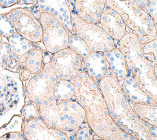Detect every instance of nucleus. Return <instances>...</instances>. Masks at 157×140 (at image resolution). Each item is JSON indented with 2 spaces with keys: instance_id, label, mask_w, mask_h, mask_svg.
I'll use <instances>...</instances> for the list:
<instances>
[{
  "instance_id": "18",
  "label": "nucleus",
  "mask_w": 157,
  "mask_h": 140,
  "mask_svg": "<svg viewBox=\"0 0 157 140\" xmlns=\"http://www.w3.org/2000/svg\"><path fill=\"white\" fill-rule=\"evenodd\" d=\"M121 82L120 84L121 88L131 102L157 105L156 101H154L141 89L132 76H128Z\"/></svg>"
},
{
  "instance_id": "24",
  "label": "nucleus",
  "mask_w": 157,
  "mask_h": 140,
  "mask_svg": "<svg viewBox=\"0 0 157 140\" xmlns=\"http://www.w3.org/2000/svg\"><path fill=\"white\" fill-rule=\"evenodd\" d=\"M142 52L147 60L154 64H157V37L142 44Z\"/></svg>"
},
{
  "instance_id": "1",
  "label": "nucleus",
  "mask_w": 157,
  "mask_h": 140,
  "mask_svg": "<svg viewBox=\"0 0 157 140\" xmlns=\"http://www.w3.org/2000/svg\"><path fill=\"white\" fill-rule=\"evenodd\" d=\"M109 114L123 131L139 140H156V127L141 120L134 112L120 83L112 74H107L98 82Z\"/></svg>"
},
{
  "instance_id": "38",
  "label": "nucleus",
  "mask_w": 157,
  "mask_h": 140,
  "mask_svg": "<svg viewBox=\"0 0 157 140\" xmlns=\"http://www.w3.org/2000/svg\"><path fill=\"white\" fill-rule=\"evenodd\" d=\"M93 140H104V139H102V138H101L98 137V136H96V134H94V135H93Z\"/></svg>"
},
{
  "instance_id": "35",
  "label": "nucleus",
  "mask_w": 157,
  "mask_h": 140,
  "mask_svg": "<svg viewBox=\"0 0 157 140\" xmlns=\"http://www.w3.org/2000/svg\"><path fill=\"white\" fill-rule=\"evenodd\" d=\"M18 2V0H0V6L4 7H9L13 6Z\"/></svg>"
},
{
  "instance_id": "19",
  "label": "nucleus",
  "mask_w": 157,
  "mask_h": 140,
  "mask_svg": "<svg viewBox=\"0 0 157 140\" xmlns=\"http://www.w3.org/2000/svg\"><path fill=\"white\" fill-rule=\"evenodd\" d=\"M132 103V102H131ZM133 103L132 109L135 114L150 125L157 126V106L147 103Z\"/></svg>"
},
{
  "instance_id": "10",
  "label": "nucleus",
  "mask_w": 157,
  "mask_h": 140,
  "mask_svg": "<svg viewBox=\"0 0 157 140\" xmlns=\"http://www.w3.org/2000/svg\"><path fill=\"white\" fill-rule=\"evenodd\" d=\"M50 63L58 79L74 81L82 71L83 59L67 47L53 53Z\"/></svg>"
},
{
  "instance_id": "9",
  "label": "nucleus",
  "mask_w": 157,
  "mask_h": 140,
  "mask_svg": "<svg viewBox=\"0 0 157 140\" xmlns=\"http://www.w3.org/2000/svg\"><path fill=\"white\" fill-rule=\"evenodd\" d=\"M39 20L42 26V41L49 53L53 54L67 47L69 33L56 18L40 12Z\"/></svg>"
},
{
  "instance_id": "27",
  "label": "nucleus",
  "mask_w": 157,
  "mask_h": 140,
  "mask_svg": "<svg viewBox=\"0 0 157 140\" xmlns=\"http://www.w3.org/2000/svg\"><path fill=\"white\" fill-rule=\"evenodd\" d=\"M20 61V57L11 52L10 55L7 59L3 68L14 72H19L23 67Z\"/></svg>"
},
{
  "instance_id": "5",
  "label": "nucleus",
  "mask_w": 157,
  "mask_h": 140,
  "mask_svg": "<svg viewBox=\"0 0 157 140\" xmlns=\"http://www.w3.org/2000/svg\"><path fill=\"white\" fill-rule=\"evenodd\" d=\"M25 104L23 81L19 72L0 66V128L15 115H21Z\"/></svg>"
},
{
  "instance_id": "30",
  "label": "nucleus",
  "mask_w": 157,
  "mask_h": 140,
  "mask_svg": "<svg viewBox=\"0 0 157 140\" xmlns=\"http://www.w3.org/2000/svg\"><path fill=\"white\" fill-rule=\"evenodd\" d=\"M92 132L89 126L78 128L75 133L74 140H93L94 133Z\"/></svg>"
},
{
  "instance_id": "23",
  "label": "nucleus",
  "mask_w": 157,
  "mask_h": 140,
  "mask_svg": "<svg viewBox=\"0 0 157 140\" xmlns=\"http://www.w3.org/2000/svg\"><path fill=\"white\" fill-rule=\"evenodd\" d=\"M67 47L78 55L82 59L85 58L90 52L86 44L75 33L69 35Z\"/></svg>"
},
{
  "instance_id": "32",
  "label": "nucleus",
  "mask_w": 157,
  "mask_h": 140,
  "mask_svg": "<svg viewBox=\"0 0 157 140\" xmlns=\"http://www.w3.org/2000/svg\"><path fill=\"white\" fill-rule=\"evenodd\" d=\"M157 0H148L145 12L151 17L155 24L157 19Z\"/></svg>"
},
{
  "instance_id": "28",
  "label": "nucleus",
  "mask_w": 157,
  "mask_h": 140,
  "mask_svg": "<svg viewBox=\"0 0 157 140\" xmlns=\"http://www.w3.org/2000/svg\"><path fill=\"white\" fill-rule=\"evenodd\" d=\"M21 115L25 120L40 117L38 107L33 102L24 105L21 110Z\"/></svg>"
},
{
  "instance_id": "11",
  "label": "nucleus",
  "mask_w": 157,
  "mask_h": 140,
  "mask_svg": "<svg viewBox=\"0 0 157 140\" xmlns=\"http://www.w3.org/2000/svg\"><path fill=\"white\" fill-rule=\"evenodd\" d=\"M15 32L32 43L42 41V26L39 18L30 10L17 8L9 14Z\"/></svg>"
},
{
  "instance_id": "26",
  "label": "nucleus",
  "mask_w": 157,
  "mask_h": 140,
  "mask_svg": "<svg viewBox=\"0 0 157 140\" xmlns=\"http://www.w3.org/2000/svg\"><path fill=\"white\" fill-rule=\"evenodd\" d=\"M15 32L13 25L10 17L6 14L0 15V34L8 38Z\"/></svg>"
},
{
  "instance_id": "21",
  "label": "nucleus",
  "mask_w": 157,
  "mask_h": 140,
  "mask_svg": "<svg viewBox=\"0 0 157 140\" xmlns=\"http://www.w3.org/2000/svg\"><path fill=\"white\" fill-rule=\"evenodd\" d=\"M75 91L73 81L58 79L53 88V96L58 101L72 100L75 98Z\"/></svg>"
},
{
  "instance_id": "37",
  "label": "nucleus",
  "mask_w": 157,
  "mask_h": 140,
  "mask_svg": "<svg viewBox=\"0 0 157 140\" xmlns=\"http://www.w3.org/2000/svg\"><path fill=\"white\" fill-rule=\"evenodd\" d=\"M37 0H18V2L20 4H32L36 2Z\"/></svg>"
},
{
  "instance_id": "17",
  "label": "nucleus",
  "mask_w": 157,
  "mask_h": 140,
  "mask_svg": "<svg viewBox=\"0 0 157 140\" xmlns=\"http://www.w3.org/2000/svg\"><path fill=\"white\" fill-rule=\"evenodd\" d=\"M105 58L113 76L120 82L129 75L123 55L118 48L114 47L105 54Z\"/></svg>"
},
{
  "instance_id": "20",
  "label": "nucleus",
  "mask_w": 157,
  "mask_h": 140,
  "mask_svg": "<svg viewBox=\"0 0 157 140\" xmlns=\"http://www.w3.org/2000/svg\"><path fill=\"white\" fill-rule=\"evenodd\" d=\"M7 39L11 52L19 57L28 54L34 48L31 42L17 32L13 33Z\"/></svg>"
},
{
  "instance_id": "36",
  "label": "nucleus",
  "mask_w": 157,
  "mask_h": 140,
  "mask_svg": "<svg viewBox=\"0 0 157 140\" xmlns=\"http://www.w3.org/2000/svg\"><path fill=\"white\" fill-rule=\"evenodd\" d=\"M136 1L137 2V3L139 6V7L142 9H143L145 11L148 0H136Z\"/></svg>"
},
{
  "instance_id": "25",
  "label": "nucleus",
  "mask_w": 157,
  "mask_h": 140,
  "mask_svg": "<svg viewBox=\"0 0 157 140\" xmlns=\"http://www.w3.org/2000/svg\"><path fill=\"white\" fill-rule=\"evenodd\" d=\"M23 118L21 115H15L12 119L0 128V136L10 131H22L24 123Z\"/></svg>"
},
{
  "instance_id": "2",
  "label": "nucleus",
  "mask_w": 157,
  "mask_h": 140,
  "mask_svg": "<svg viewBox=\"0 0 157 140\" xmlns=\"http://www.w3.org/2000/svg\"><path fill=\"white\" fill-rule=\"evenodd\" d=\"M75 99L85 111V120L94 134L102 139L118 128L110 117L97 83L82 71L74 80Z\"/></svg>"
},
{
  "instance_id": "31",
  "label": "nucleus",
  "mask_w": 157,
  "mask_h": 140,
  "mask_svg": "<svg viewBox=\"0 0 157 140\" xmlns=\"http://www.w3.org/2000/svg\"><path fill=\"white\" fill-rule=\"evenodd\" d=\"M8 42H3L0 46V66L3 68L7 59L11 53Z\"/></svg>"
},
{
  "instance_id": "12",
  "label": "nucleus",
  "mask_w": 157,
  "mask_h": 140,
  "mask_svg": "<svg viewBox=\"0 0 157 140\" xmlns=\"http://www.w3.org/2000/svg\"><path fill=\"white\" fill-rule=\"evenodd\" d=\"M22 133L26 140H71L64 131L48 126L40 117L26 120Z\"/></svg>"
},
{
  "instance_id": "16",
  "label": "nucleus",
  "mask_w": 157,
  "mask_h": 140,
  "mask_svg": "<svg viewBox=\"0 0 157 140\" xmlns=\"http://www.w3.org/2000/svg\"><path fill=\"white\" fill-rule=\"evenodd\" d=\"M84 70L96 82H99L107 72V63L103 53L90 52L83 59Z\"/></svg>"
},
{
  "instance_id": "14",
  "label": "nucleus",
  "mask_w": 157,
  "mask_h": 140,
  "mask_svg": "<svg viewBox=\"0 0 157 140\" xmlns=\"http://www.w3.org/2000/svg\"><path fill=\"white\" fill-rule=\"evenodd\" d=\"M37 10L56 18L71 34H74L71 25V11L66 0H37Z\"/></svg>"
},
{
  "instance_id": "13",
  "label": "nucleus",
  "mask_w": 157,
  "mask_h": 140,
  "mask_svg": "<svg viewBox=\"0 0 157 140\" xmlns=\"http://www.w3.org/2000/svg\"><path fill=\"white\" fill-rule=\"evenodd\" d=\"M106 5V0H72L69 3L71 11L74 12L83 21L95 23L99 22Z\"/></svg>"
},
{
  "instance_id": "4",
  "label": "nucleus",
  "mask_w": 157,
  "mask_h": 140,
  "mask_svg": "<svg viewBox=\"0 0 157 140\" xmlns=\"http://www.w3.org/2000/svg\"><path fill=\"white\" fill-rule=\"evenodd\" d=\"M38 109L40 117L48 126L64 132L78 129L85 121V109L76 100L54 99Z\"/></svg>"
},
{
  "instance_id": "29",
  "label": "nucleus",
  "mask_w": 157,
  "mask_h": 140,
  "mask_svg": "<svg viewBox=\"0 0 157 140\" xmlns=\"http://www.w3.org/2000/svg\"><path fill=\"white\" fill-rule=\"evenodd\" d=\"M104 140H139L132 135L126 133L119 127L112 131Z\"/></svg>"
},
{
  "instance_id": "33",
  "label": "nucleus",
  "mask_w": 157,
  "mask_h": 140,
  "mask_svg": "<svg viewBox=\"0 0 157 140\" xmlns=\"http://www.w3.org/2000/svg\"><path fill=\"white\" fill-rule=\"evenodd\" d=\"M0 140H26V139L22 131H10L0 136Z\"/></svg>"
},
{
  "instance_id": "22",
  "label": "nucleus",
  "mask_w": 157,
  "mask_h": 140,
  "mask_svg": "<svg viewBox=\"0 0 157 140\" xmlns=\"http://www.w3.org/2000/svg\"><path fill=\"white\" fill-rule=\"evenodd\" d=\"M44 58L43 51L39 48H33L28 54L24 66L31 74H35L41 70Z\"/></svg>"
},
{
  "instance_id": "7",
  "label": "nucleus",
  "mask_w": 157,
  "mask_h": 140,
  "mask_svg": "<svg viewBox=\"0 0 157 140\" xmlns=\"http://www.w3.org/2000/svg\"><path fill=\"white\" fill-rule=\"evenodd\" d=\"M71 25L74 33L86 44L90 52L105 54L115 47L114 40L95 23H87L71 12Z\"/></svg>"
},
{
  "instance_id": "40",
  "label": "nucleus",
  "mask_w": 157,
  "mask_h": 140,
  "mask_svg": "<svg viewBox=\"0 0 157 140\" xmlns=\"http://www.w3.org/2000/svg\"><path fill=\"white\" fill-rule=\"evenodd\" d=\"M66 1H67V2H68V4H69V2H71V1H72V0H66Z\"/></svg>"
},
{
  "instance_id": "3",
  "label": "nucleus",
  "mask_w": 157,
  "mask_h": 140,
  "mask_svg": "<svg viewBox=\"0 0 157 140\" xmlns=\"http://www.w3.org/2000/svg\"><path fill=\"white\" fill-rule=\"evenodd\" d=\"M119 50L123 55L132 76L154 101H157V64L147 60L142 52V44L133 32H126L119 41Z\"/></svg>"
},
{
  "instance_id": "15",
  "label": "nucleus",
  "mask_w": 157,
  "mask_h": 140,
  "mask_svg": "<svg viewBox=\"0 0 157 140\" xmlns=\"http://www.w3.org/2000/svg\"><path fill=\"white\" fill-rule=\"evenodd\" d=\"M99 22L101 27L113 40L120 41L126 33V26L121 16L108 7L102 12Z\"/></svg>"
},
{
  "instance_id": "34",
  "label": "nucleus",
  "mask_w": 157,
  "mask_h": 140,
  "mask_svg": "<svg viewBox=\"0 0 157 140\" xmlns=\"http://www.w3.org/2000/svg\"><path fill=\"white\" fill-rule=\"evenodd\" d=\"M19 74H20V79H21V80H26L28 79V78L29 77V76H30V73L25 68V66H23L20 71L19 72Z\"/></svg>"
},
{
  "instance_id": "6",
  "label": "nucleus",
  "mask_w": 157,
  "mask_h": 140,
  "mask_svg": "<svg viewBox=\"0 0 157 140\" xmlns=\"http://www.w3.org/2000/svg\"><path fill=\"white\" fill-rule=\"evenodd\" d=\"M106 5L119 14L126 27L136 34L141 44L156 37L155 23L136 0H106Z\"/></svg>"
},
{
  "instance_id": "8",
  "label": "nucleus",
  "mask_w": 157,
  "mask_h": 140,
  "mask_svg": "<svg viewBox=\"0 0 157 140\" xmlns=\"http://www.w3.org/2000/svg\"><path fill=\"white\" fill-rule=\"evenodd\" d=\"M50 60L44 61L41 70L34 74L26 85V90L29 100L37 107L56 99L53 96V88L58 78L50 65Z\"/></svg>"
},
{
  "instance_id": "39",
  "label": "nucleus",
  "mask_w": 157,
  "mask_h": 140,
  "mask_svg": "<svg viewBox=\"0 0 157 140\" xmlns=\"http://www.w3.org/2000/svg\"><path fill=\"white\" fill-rule=\"evenodd\" d=\"M3 43V39H2V36L0 34V46L2 45Z\"/></svg>"
}]
</instances>
